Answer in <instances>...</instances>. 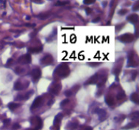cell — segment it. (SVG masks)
<instances>
[{"label":"cell","instance_id":"11","mask_svg":"<svg viewBox=\"0 0 139 130\" xmlns=\"http://www.w3.org/2000/svg\"><path fill=\"white\" fill-rule=\"evenodd\" d=\"M22 88H22V85H21L20 81H17L16 82H15V84H14V89L16 90H20Z\"/></svg>","mask_w":139,"mask_h":130},{"label":"cell","instance_id":"18","mask_svg":"<svg viewBox=\"0 0 139 130\" xmlns=\"http://www.w3.org/2000/svg\"><path fill=\"white\" fill-rule=\"evenodd\" d=\"M93 2H95L94 0H85V1H84V3H85V4H87V5L92 4V3H93Z\"/></svg>","mask_w":139,"mask_h":130},{"label":"cell","instance_id":"17","mask_svg":"<svg viewBox=\"0 0 139 130\" xmlns=\"http://www.w3.org/2000/svg\"><path fill=\"white\" fill-rule=\"evenodd\" d=\"M138 8H139V2H136V3L133 5V10H138Z\"/></svg>","mask_w":139,"mask_h":130},{"label":"cell","instance_id":"12","mask_svg":"<svg viewBox=\"0 0 139 130\" xmlns=\"http://www.w3.org/2000/svg\"><path fill=\"white\" fill-rule=\"evenodd\" d=\"M20 104H16V103H14V102H12V103H10L8 104V107H9V109L10 110H15L16 108H17L18 107H19Z\"/></svg>","mask_w":139,"mask_h":130},{"label":"cell","instance_id":"27","mask_svg":"<svg viewBox=\"0 0 139 130\" xmlns=\"http://www.w3.org/2000/svg\"><path fill=\"white\" fill-rule=\"evenodd\" d=\"M83 130H92V128L90 126H87V127H85Z\"/></svg>","mask_w":139,"mask_h":130},{"label":"cell","instance_id":"9","mask_svg":"<svg viewBox=\"0 0 139 130\" xmlns=\"http://www.w3.org/2000/svg\"><path fill=\"white\" fill-rule=\"evenodd\" d=\"M98 79H98V74H95L92 77H91L89 79V80L87 82H85V85L86 84H95L98 82Z\"/></svg>","mask_w":139,"mask_h":130},{"label":"cell","instance_id":"24","mask_svg":"<svg viewBox=\"0 0 139 130\" xmlns=\"http://www.w3.org/2000/svg\"><path fill=\"white\" fill-rule=\"evenodd\" d=\"M89 65H91V66H98V65H99L100 63H99V62H90V63H88Z\"/></svg>","mask_w":139,"mask_h":130},{"label":"cell","instance_id":"4","mask_svg":"<svg viewBox=\"0 0 139 130\" xmlns=\"http://www.w3.org/2000/svg\"><path fill=\"white\" fill-rule=\"evenodd\" d=\"M52 57L51 55H46L44 57H43L41 60V64L43 65H49L52 62Z\"/></svg>","mask_w":139,"mask_h":130},{"label":"cell","instance_id":"13","mask_svg":"<svg viewBox=\"0 0 139 130\" xmlns=\"http://www.w3.org/2000/svg\"><path fill=\"white\" fill-rule=\"evenodd\" d=\"M105 100H106L107 104H108V105H110V106L113 105V99L111 98V97H108V98H106Z\"/></svg>","mask_w":139,"mask_h":130},{"label":"cell","instance_id":"15","mask_svg":"<svg viewBox=\"0 0 139 130\" xmlns=\"http://www.w3.org/2000/svg\"><path fill=\"white\" fill-rule=\"evenodd\" d=\"M69 2H58L55 4V5H58V6H59V5H65L69 4Z\"/></svg>","mask_w":139,"mask_h":130},{"label":"cell","instance_id":"16","mask_svg":"<svg viewBox=\"0 0 139 130\" xmlns=\"http://www.w3.org/2000/svg\"><path fill=\"white\" fill-rule=\"evenodd\" d=\"M127 13V10H126V9H123V10H119V13L120 15H124Z\"/></svg>","mask_w":139,"mask_h":130},{"label":"cell","instance_id":"26","mask_svg":"<svg viewBox=\"0 0 139 130\" xmlns=\"http://www.w3.org/2000/svg\"><path fill=\"white\" fill-rule=\"evenodd\" d=\"M12 61H13V60L12 59H9L8 60V61H7V66H8L9 64H10V63H12Z\"/></svg>","mask_w":139,"mask_h":130},{"label":"cell","instance_id":"8","mask_svg":"<svg viewBox=\"0 0 139 130\" xmlns=\"http://www.w3.org/2000/svg\"><path fill=\"white\" fill-rule=\"evenodd\" d=\"M98 115H99V118L100 119V121H103L104 119L106 117V112L104 110H102V109H98L97 110Z\"/></svg>","mask_w":139,"mask_h":130},{"label":"cell","instance_id":"10","mask_svg":"<svg viewBox=\"0 0 139 130\" xmlns=\"http://www.w3.org/2000/svg\"><path fill=\"white\" fill-rule=\"evenodd\" d=\"M131 100H132L133 102L136 103V104L138 103L139 97H138V95L137 93H133V94L131 95Z\"/></svg>","mask_w":139,"mask_h":130},{"label":"cell","instance_id":"2","mask_svg":"<svg viewBox=\"0 0 139 130\" xmlns=\"http://www.w3.org/2000/svg\"><path fill=\"white\" fill-rule=\"evenodd\" d=\"M134 39V36L132 35V34H124L122 36L119 37V40L124 43H129V42H131L133 41Z\"/></svg>","mask_w":139,"mask_h":130},{"label":"cell","instance_id":"19","mask_svg":"<svg viewBox=\"0 0 139 130\" xmlns=\"http://www.w3.org/2000/svg\"><path fill=\"white\" fill-rule=\"evenodd\" d=\"M69 102V99H65V100H64L63 102H62V103L60 104V106H61V107H62V106H63H63H65L66 104H68V102Z\"/></svg>","mask_w":139,"mask_h":130},{"label":"cell","instance_id":"21","mask_svg":"<svg viewBox=\"0 0 139 130\" xmlns=\"http://www.w3.org/2000/svg\"><path fill=\"white\" fill-rule=\"evenodd\" d=\"M71 94H72V93H71V90H67V91L65 92V95L66 96H71Z\"/></svg>","mask_w":139,"mask_h":130},{"label":"cell","instance_id":"5","mask_svg":"<svg viewBox=\"0 0 139 130\" xmlns=\"http://www.w3.org/2000/svg\"><path fill=\"white\" fill-rule=\"evenodd\" d=\"M18 61L21 63H29L31 62V56L29 55H25L22 57H20Z\"/></svg>","mask_w":139,"mask_h":130},{"label":"cell","instance_id":"29","mask_svg":"<svg viewBox=\"0 0 139 130\" xmlns=\"http://www.w3.org/2000/svg\"><path fill=\"white\" fill-rule=\"evenodd\" d=\"M10 119H6V120L4 121V123H5V124H8V123H10Z\"/></svg>","mask_w":139,"mask_h":130},{"label":"cell","instance_id":"1","mask_svg":"<svg viewBox=\"0 0 139 130\" xmlns=\"http://www.w3.org/2000/svg\"><path fill=\"white\" fill-rule=\"evenodd\" d=\"M56 71H58V73L61 77H65L69 73V69L67 67V66H65V67H63V65L59 66L58 68L56 69Z\"/></svg>","mask_w":139,"mask_h":130},{"label":"cell","instance_id":"3","mask_svg":"<svg viewBox=\"0 0 139 130\" xmlns=\"http://www.w3.org/2000/svg\"><path fill=\"white\" fill-rule=\"evenodd\" d=\"M41 70L39 68H35L33 70V71H32V77H33V80L34 82H36L41 77Z\"/></svg>","mask_w":139,"mask_h":130},{"label":"cell","instance_id":"30","mask_svg":"<svg viewBox=\"0 0 139 130\" xmlns=\"http://www.w3.org/2000/svg\"><path fill=\"white\" fill-rule=\"evenodd\" d=\"M26 18H27V19H29V18H30V17H29V16H27V17H26Z\"/></svg>","mask_w":139,"mask_h":130},{"label":"cell","instance_id":"6","mask_svg":"<svg viewBox=\"0 0 139 130\" xmlns=\"http://www.w3.org/2000/svg\"><path fill=\"white\" fill-rule=\"evenodd\" d=\"M127 20L133 24H135L138 21V16L137 14H132L127 17Z\"/></svg>","mask_w":139,"mask_h":130},{"label":"cell","instance_id":"7","mask_svg":"<svg viewBox=\"0 0 139 130\" xmlns=\"http://www.w3.org/2000/svg\"><path fill=\"white\" fill-rule=\"evenodd\" d=\"M41 96H38V97H37V98L35 99V101H34V102H33V104H32V107H31V109L33 110V109H35L36 107H38V106H39V104H40V103L41 102Z\"/></svg>","mask_w":139,"mask_h":130},{"label":"cell","instance_id":"23","mask_svg":"<svg viewBox=\"0 0 139 130\" xmlns=\"http://www.w3.org/2000/svg\"><path fill=\"white\" fill-rule=\"evenodd\" d=\"M20 128V126L18 125V124H14L13 125V130H15V129H19Z\"/></svg>","mask_w":139,"mask_h":130},{"label":"cell","instance_id":"25","mask_svg":"<svg viewBox=\"0 0 139 130\" xmlns=\"http://www.w3.org/2000/svg\"><path fill=\"white\" fill-rule=\"evenodd\" d=\"M122 27V25H117V26L116 27V30H119Z\"/></svg>","mask_w":139,"mask_h":130},{"label":"cell","instance_id":"20","mask_svg":"<svg viewBox=\"0 0 139 130\" xmlns=\"http://www.w3.org/2000/svg\"><path fill=\"white\" fill-rule=\"evenodd\" d=\"M85 11H86V13L88 15H89L91 13V9L89 8V7H86V8H85Z\"/></svg>","mask_w":139,"mask_h":130},{"label":"cell","instance_id":"22","mask_svg":"<svg viewBox=\"0 0 139 130\" xmlns=\"http://www.w3.org/2000/svg\"><path fill=\"white\" fill-rule=\"evenodd\" d=\"M15 71H16V73H20L21 71H22V69H21V68H19V67H18V68L15 70Z\"/></svg>","mask_w":139,"mask_h":130},{"label":"cell","instance_id":"14","mask_svg":"<svg viewBox=\"0 0 139 130\" xmlns=\"http://www.w3.org/2000/svg\"><path fill=\"white\" fill-rule=\"evenodd\" d=\"M42 48H34V49H29V51H30V52H33V53H35V52H39V51H41L42 49H41Z\"/></svg>","mask_w":139,"mask_h":130},{"label":"cell","instance_id":"28","mask_svg":"<svg viewBox=\"0 0 139 130\" xmlns=\"http://www.w3.org/2000/svg\"><path fill=\"white\" fill-rule=\"evenodd\" d=\"M99 21V17H98V18H95L93 21V22H97V21Z\"/></svg>","mask_w":139,"mask_h":130}]
</instances>
